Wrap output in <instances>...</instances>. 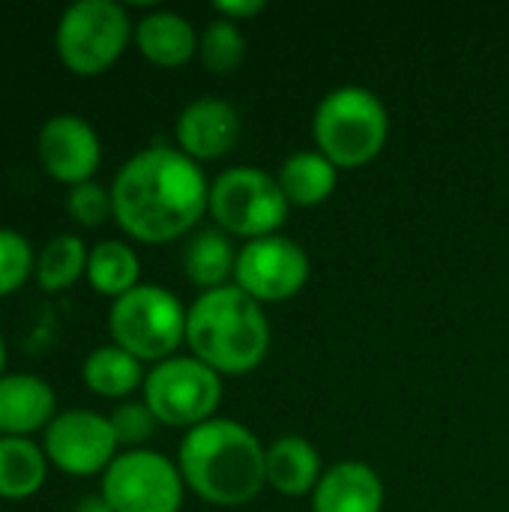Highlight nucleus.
Masks as SVG:
<instances>
[{
	"label": "nucleus",
	"instance_id": "1",
	"mask_svg": "<svg viewBox=\"0 0 509 512\" xmlns=\"http://www.w3.org/2000/svg\"><path fill=\"white\" fill-rule=\"evenodd\" d=\"M117 225L138 243L162 246L186 237L210 204V183L198 162L177 147H147L129 156L111 183Z\"/></svg>",
	"mask_w": 509,
	"mask_h": 512
},
{
	"label": "nucleus",
	"instance_id": "2",
	"mask_svg": "<svg viewBox=\"0 0 509 512\" xmlns=\"http://www.w3.org/2000/svg\"><path fill=\"white\" fill-rule=\"evenodd\" d=\"M186 489L213 507H246L267 486V450L237 420L213 417L189 429L177 447Z\"/></svg>",
	"mask_w": 509,
	"mask_h": 512
},
{
	"label": "nucleus",
	"instance_id": "3",
	"mask_svg": "<svg viewBox=\"0 0 509 512\" xmlns=\"http://www.w3.org/2000/svg\"><path fill=\"white\" fill-rule=\"evenodd\" d=\"M186 345L192 357L219 375H249L270 351V324L261 303L237 285L204 291L186 315Z\"/></svg>",
	"mask_w": 509,
	"mask_h": 512
},
{
	"label": "nucleus",
	"instance_id": "4",
	"mask_svg": "<svg viewBox=\"0 0 509 512\" xmlns=\"http://www.w3.org/2000/svg\"><path fill=\"white\" fill-rule=\"evenodd\" d=\"M312 138L318 153L339 171H354L381 156L390 138L387 105L366 87L345 84L330 90L312 117Z\"/></svg>",
	"mask_w": 509,
	"mask_h": 512
},
{
	"label": "nucleus",
	"instance_id": "5",
	"mask_svg": "<svg viewBox=\"0 0 509 512\" xmlns=\"http://www.w3.org/2000/svg\"><path fill=\"white\" fill-rule=\"evenodd\" d=\"M189 309L162 285L141 282L129 294L117 297L108 312V330L114 345L138 357L141 363H162L186 342Z\"/></svg>",
	"mask_w": 509,
	"mask_h": 512
},
{
	"label": "nucleus",
	"instance_id": "6",
	"mask_svg": "<svg viewBox=\"0 0 509 512\" xmlns=\"http://www.w3.org/2000/svg\"><path fill=\"white\" fill-rule=\"evenodd\" d=\"M135 27L117 0H75L54 27V48L75 75H102L126 51Z\"/></svg>",
	"mask_w": 509,
	"mask_h": 512
},
{
	"label": "nucleus",
	"instance_id": "7",
	"mask_svg": "<svg viewBox=\"0 0 509 512\" xmlns=\"http://www.w3.org/2000/svg\"><path fill=\"white\" fill-rule=\"evenodd\" d=\"M288 210L291 204L285 201L276 177L261 168H228L210 183L207 213L228 237H243L246 243L273 237L285 225Z\"/></svg>",
	"mask_w": 509,
	"mask_h": 512
},
{
	"label": "nucleus",
	"instance_id": "8",
	"mask_svg": "<svg viewBox=\"0 0 509 512\" xmlns=\"http://www.w3.org/2000/svg\"><path fill=\"white\" fill-rule=\"evenodd\" d=\"M144 402L162 426L195 429L222 405V375L195 357H168L144 378Z\"/></svg>",
	"mask_w": 509,
	"mask_h": 512
},
{
	"label": "nucleus",
	"instance_id": "9",
	"mask_svg": "<svg viewBox=\"0 0 509 512\" xmlns=\"http://www.w3.org/2000/svg\"><path fill=\"white\" fill-rule=\"evenodd\" d=\"M183 489L177 462L144 447L117 453L99 483V495L114 512H180Z\"/></svg>",
	"mask_w": 509,
	"mask_h": 512
},
{
	"label": "nucleus",
	"instance_id": "10",
	"mask_svg": "<svg viewBox=\"0 0 509 512\" xmlns=\"http://www.w3.org/2000/svg\"><path fill=\"white\" fill-rule=\"evenodd\" d=\"M42 450L48 465L72 477L105 474L120 453V441L105 414L87 408L60 411L42 432Z\"/></svg>",
	"mask_w": 509,
	"mask_h": 512
},
{
	"label": "nucleus",
	"instance_id": "11",
	"mask_svg": "<svg viewBox=\"0 0 509 512\" xmlns=\"http://www.w3.org/2000/svg\"><path fill=\"white\" fill-rule=\"evenodd\" d=\"M309 255L291 237L273 234L249 240L237 252L234 285L255 303H285L309 282Z\"/></svg>",
	"mask_w": 509,
	"mask_h": 512
},
{
	"label": "nucleus",
	"instance_id": "12",
	"mask_svg": "<svg viewBox=\"0 0 509 512\" xmlns=\"http://www.w3.org/2000/svg\"><path fill=\"white\" fill-rule=\"evenodd\" d=\"M36 153L42 168L69 189L93 180L102 162V141L96 129L72 111L54 114L42 123L36 138Z\"/></svg>",
	"mask_w": 509,
	"mask_h": 512
},
{
	"label": "nucleus",
	"instance_id": "13",
	"mask_svg": "<svg viewBox=\"0 0 509 512\" xmlns=\"http://www.w3.org/2000/svg\"><path fill=\"white\" fill-rule=\"evenodd\" d=\"M240 129L243 123L231 102L219 96H201L180 111L174 123V138L177 150L201 165L228 156L240 141Z\"/></svg>",
	"mask_w": 509,
	"mask_h": 512
},
{
	"label": "nucleus",
	"instance_id": "14",
	"mask_svg": "<svg viewBox=\"0 0 509 512\" xmlns=\"http://www.w3.org/2000/svg\"><path fill=\"white\" fill-rule=\"evenodd\" d=\"M54 387L33 372L0 375V438H30L57 417Z\"/></svg>",
	"mask_w": 509,
	"mask_h": 512
},
{
	"label": "nucleus",
	"instance_id": "15",
	"mask_svg": "<svg viewBox=\"0 0 509 512\" xmlns=\"http://www.w3.org/2000/svg\"><path fill=\"white\" fill-rule=\"evenodd\" d=\"M384 483L363 462H339L312 492V512H381Z\"/></svg>",
	"mask_w": 509,
	"mask_h": 512
},
{
	"label": "nucleus",
	"instance_id": "16",
	"mask_svg": "<svg viewBox=\"0 0 509 512\" xmlns=\"http://www.w3.org/2000/svg\"><path fill=\"white\" fill-rule=\"evenodd\" d=\"M135 45L144 60L162 69L186 66L198 54V33L189 18L171 9L147 12L135 21Z\"/></svg>",
	"mask_w": 509,
	"mask_h": 512
},
{
	"label": "nucleus",
	"instance_id": "17",
	"mask_svg": "<svg viewBox=\"0 0 509 512\" xmlns=\"http://www.w3.org/2000/svg\"><path fill=\"white\" fill-rule=\"evenodd\" d=\"M321 453L303 435H285L267 450V486L285 498L312 495L321 483Z\"/></svg>",
	"mask_w": 509,
	"mask_h": 512
},
{
	"label": "nucleus",
	"instance_id": "18",
	"mask_svg": "<svg viewBox=\"0 0 509 512\" xmlns=\"http://www.w3.org/2000/svg\"><path fill=\"white\" fill-rule=\"evenodd\" d=\"M276 183L291 207H321L339 183V168L318 150H300L288 156L276 174Z\"/></svg>",
	"mask_w": 509,
	"mask_h": 512
},
{
	"label": "nucleus",
	"instance_id": "19",
	"mask_svg": "<svg viewBox=\"0 0 509 512\" xmlns=\"http://www.w3.org/2000/svg\"><path fill=\"white\" fill-rule=\"evenodd\" d=\"M183 276L204 291H216L225 285H234V267L237 252L231 246V237L219 228H204L192 234L183 246Z\"/></svg>",
	"mask_w": 509,
	"mask_h": 512
},
{
	"label": "nucleus",
	"instance_id": "20",
	"mask_svg": "<svg viewBox=\"0 0 509 512\" xmlns=\"http://www.w3.org/2000/svg\"><path fill=\"white\" fill-rule=\"evenodd\" d=\"M144 363L120 345H99L81 366V381L102 399H126L144 387Z\"/></svg>",
	"mask_w": 509,
	"mask_h": 512
},
{
	"label": "nucleus",
	"instance_id": "21",
	"mask_svg": "<svg viewBox=\"0 0 509 512\" xmlns=\"http://www.w3.org/2000/svg\"><path fill=\"white\" fill-rule=\"evenodd\" d=\"M48 456L33 438H0V498L24 501L45 486Z\"/></svg>",
	"mask_w": 509,
	"mask_h": 512
},
{
	"label": "nucleus",
	"instance_id": "22",
	"mask_svg": "<svg viewBox=\"0 0 509 512\" xmlns=\"http://www.w3.org/2000/svg\"><path fill=\"white\" fill-rule=\"evenodd\" d=\"M87 282L102 297H123L141 285L138 252L126 240H99L87 255Z\"/></svg>",
	"mask_w": 509,
	"mask_h": 512
},
{
	"label": "nucleus",
	"instance_id": "23",
	"mask_svg": "<svg viewBox=\"0 0 509 512\" xmlns=\"http://www.w3.org/2000/svg\"><path fill=\"white\" fill-rule=\"evenodd\" d=\"M87 255H90V249L84 246V240L78 234L51 237L36 255L33 276H36L39 288L54 294V291L75 285L87 273Z\"/></svg>",
	"mask_w": 509,
	"mask_h": 512
},
{
	"label": "nucleus",
	"instance_id": "24",
	"mask_svg": "<svg viewBox=\"0 0 509 512\" xmlns=\"http://www.w3.org/2000/svg\"><path fill=\"white\" fill-rule=\"evenodd\" d=\"M246 57V36L240 24L216 18L198 36V60L213 75H231Z\"/></svg>",
	"mask_w": 509,
	"mask_h": 512
},
{
	"label": "nucleus",
	"instance_id": "25",
	"mask_svg": "<svg viewBox=\"0 0 509 512\" xmlns=\"http://www.w3.org/2000/svg\"><path fill=\"white\" fill-rule=\"evenodd\" d=\"M33 270H36V252L30 240L15 228L0 225V297L15 294L30 279Z\"/></svg>",
	"mask_w": 509,
	"mask_h": 512
},
{
	"label": "nucleus",
	"instance_id": "26",
	"mask_svg": "<svg viewBox=\"0 0 509 512\" xmlns=\"http://www.w3.org/2000/svg\"><path fill=\"white\" fill-rule=\"evenodd\" d=\"M108 420L114 426L120 447L126 450H141V444L156 435V426H162L156 414L147 408V402H120Z\"/></svg>",
	"mask_w": 509,
	"mask_h": 512
},
{
	"label": "nucleus",
	"instance_id": "27",
	"mask_svg": "<svg viewBox=\"0 0 509 512\" xmlns=\"http://www.w3.org/2000/svg\"><path fill=\"white\" fill-rule=\"evenodd\" d=\"M66 210L69 216L84 225V228H99L108 216H114L111 204V189H105L99 180H87L69 189L66 195Z\"/></svg>",
	"mask_w": 509,
	"mask_h": 512
},
{
	"label": "nucleus",
	"instance_id": "28",
	"mask_svg": "<svg viewBox=\"0 0 509 512\" xmlns=\"http://www.w3.org/2000/svg\"><path fill=\"white\" fill-rule=\"evenodd\" d=\"M216 15L225 18V21H234V24H243L255 15H261L267 9L264 0H216L213 3Z\"/></svg>",
	"mask_w": 509,
	"mask_h": 512
},
{
	"label": "nucleus",
	"instance_id": "29",
	"mask_svg": "<svg viewBox=\"0 0 509 512\" xmlns=\"http://www.w3.org/2000/svg\"><path fill=\"white\" fill-rule=\"evenodd\" d=\"M72 512H114L108 507V501L102 498V495H87V498H81L78 504H75V510Z\"/></svg>",
	"mask_w": 509,
	"mask_h": 512
},
{
	"label": "nucleus",
	"instance_id": "30",
	"mask_svg": "<svg viewBox=\"0 0 509 512\" xmlns=\"http://www.w3.org/2000/svg\"><path fill=\"white\" fill-rule=\"evenodd\" d=\"M3 366H6V342H3V333H0V375H6Z\"/></svg>",
	"mask_w": 509,
	"mask_h": 512
}]
</instances>
